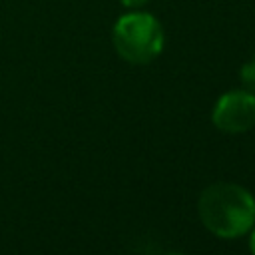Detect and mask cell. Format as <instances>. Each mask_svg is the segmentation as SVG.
<instances>
[{"instance_id": "6da1fadb", "label": "cell", "mask_w": 255, "mask_h": 255, "mask_svg": "<svg viewBox=\"0 0 255 255\" xmlns=\"http://www.w3.org/2000/svg\"><path fill=\"white\" fill-rule=\"evenodd\" d=\"M203 225L225 239L245 235L255 223L253 195L235 183H213L203 189L197 203Z\"/></svg>"}, {"instance_id": "7a4b0ae2", "label": "cell", "mask_w": 255, "mask_h": 255, "mask_svg": "<svg viewBox=\"0 0 255 255\" xmlns=\"http://www.w3.org/2000/svg\"><path fill=\"white\" fill-rule=\"evenodd\" d=\"M112 42L120 58L129 64H149L165 44L163 28L149 12H128L120 16L112 30Z\"/></svg>"}, {"instance_id": "3957f363", "label": "cell", "mask_w": 255, "mask_h": 255, "mask_svg": "<svg viewBox=\"0 0 255 255\" xmlns=\"http://www.w3.org/2000/svg\"><path fill=\"white\" fill-rule=\"evenodd\" d=\"M215 128L227 133H241L255 126V94L247 90H231L223 94L211 116Z\"/></svg>"}, {"instance_id": "277c9868", "label": "cell", "mask_w": 255, "mask_h": 255, "mask_svg": "<svg viewBox=\"0 0 255 255\" xmlns=\"http://www.w3.org/2000/svg\"><path fill=\"white\" fill-rule=\"evenodd\" d=\"M241 84H243V90L255 94V58L243 64V68H241Z\"/></svg>"}, {"instance_id": "5b68a950", "label": "cell", "mask_w": 255, "mask_h": 255, "mask_svg": "<svg viewBox=\"0 0 255 255\" xmlns=\"http://www.w3.org/2000/svg\"><path fill=\"white\" fill-rule=\"evenodd\" d=\"M124 6H128V8H139V6H143L147 0H120Z\"/></svg>"}, {"instance_id": "8992f818", "label": "cell", "mask_w": 255, "mask_h": 255, "mask_svg": "<svg viewBox=\"0 0 255 255\" xmlns=\"http://www.w3.org/2000/svg\"><path fill=\"white\" fill-rule=\"evenodd\" d=\"M251 251H253V255H255V231L251 233Z\"/></svg>"}, {"instance_id": "52a82bcc", "label": "cell", "mask_w": 255, "mask_h": 255, "mask_svg": "<svg viewBox=\"0 0 255 255\" xmlns=\"http://www.w3.org/2000/svg\"><path fill=\"white\" fill-rule=\"evenodd\" d=\"M169 255H181V253H169Z\"/></svg>"}]
</instances>
